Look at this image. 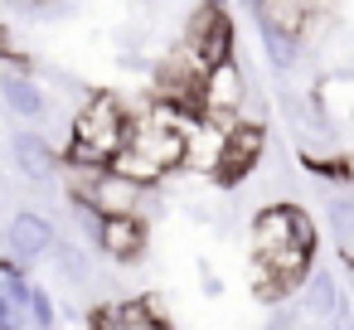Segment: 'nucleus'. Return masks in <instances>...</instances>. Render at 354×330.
Instances as JSON below:
<instances>
[{
	"instance_id": "f257e3e1",
	"label": "nucleus",
	"mask_w": 354,
	"mask_h": 330,
	"mask_svg": "<svg viewBox=\"0 0 354 330\" xmlns=\"http://www.w3.org/2000/svg\"><path fill=\"white\" fill-rule=\"evenodd\" d=\"M136 117L127 112L122 98L112 93H93L68 127V146H64V165L68 170H107L127 146H131Z\"/></svg>"
},
{
	"instance_id": "f03ea898",
	"label": "nucleus",
	"mask_w": 354,
	"mask_h": 330,
	"mask_svg": "<svg viewBox=\"0 0 354 330\" xmlns=\"http://www.w3.org/2000/svg\"><path fill=\"white\" fill-rule=\"evenodd\" d=\"M151 199V190H141L136 180L117 175L112 165L107 170H68V204H83L102 219H117V214H141ZM146 219V214H141Z\"/></svg>"
},
{
	"instance_id": "7ed1b4c3",
	"label": "nucleus",
	"mask_w": 354,
	"mask_h": 330,
	"mask_svg": "<svg viewBox=\"0 0 354 330\" xmlns=\"http://www.w3.org/2000/svg\"><path fill=\"white\" fill-rule=\"evenodd\" d=\"M262 156H267V131H262L257 122L238 117V122L223 131V151H218V165H214V185H218V190H238V185L257 170Z\"/></svg>"
},
{
	"instance_id": "20e7f679",
	"label": "nucleus",
	"mask_w": 354,
	"mask_h": 330,
	"mask_svg": "<svg viewBox=\"0 0 354 330\" xmlns=\"http://www.w3.org/2000/svg\"><path fill=\"white\" fill-rule=\"evenodd\" d=\"M199 102H204V122H214V127L228 131V127L243 117V107H248V78H243V68H238L233 59H228V64H214L209 78H204Z\"/></svg>"
},
{
	"instance_id": "39448f33",
	"label": "nucleus",
	"mask_w": 354,
	"mask_h": 330,
	"mask_svg": "<svg viewBox=\"0 0 354 330\" xmlns=\"http://www.w3.org/2000/svg\"><path fill=\"white\" fill-rule=\"evenodd\" d=\"M185 44H194L204 54V64H228L233 59V20H228V6L218 0H199L189 10V25H185Z\"/></svg>"
},
{
	"instance_id": "423d86ee",
	"label": "nucleus",
	"mask_w": 354,
	"mask_h": 330,
	"mask_svg": "<svg viewBox=\"0 0 354 330\" xmlns=\"http://www.w3.org/2000/svg\"><path fill=\"white\" fill-rule=\"evenodd\" d=\"M88 330H170V320L156 296H127V301H102L88 315Z\"/></svg>"
},
{
	"instance_id": "0eeeda50",
	"label": "nucleus",
	"mask_w": 354,
	"mask_h": 330,
	"mask_svg": "<svg viewBox=\"0 0 354 330\" xmlns=\"http://www.w3.org/2000/svg\"><path fill=\"white\" fill-rule=\"evenodd\" d=\"M6 243H10V257L20 262V267H35L39 257H49L54 253V223L39 214V209H20L15 219H10V233H6Z\"/></svg>"
},
{
	"instance_id": "6e6552de",
	"label": "nucleus",
	"mask_w": 354,
	"mask_h": 330,
	"mask_svg": "<svg viewBox=\"0 0 354 330\" xmlns=\"http://www.w3.org/2000/svg\"><path fill=\"white\" fill-rule=\"evenodd\" d=\"M10 161H15V170H20L25 180H35V185L54 180L59 165H64V156L49 146V136H44L39 127H25V131L10 136Z\"/></svg>"
},
{
	"instance_id": "1a4fd4ad",
	"label": "nucleus",
	"mask_w": 354,
	"mask_h": 330,
	"mask_svg": "<svg viewBox=\"0 0 354 330\" xmlns=\"http://www.w3.org/2000/svg\"><path fill=\"white\" fill-rule=\"evenodd\" d=\"M102 257H112V262H122V267H131V262H141V253H146V219L141 214H117V219H102V233H97V243H93Z\"/></svg>"
},
{
	"instance_id": "9d476101",
	"label": "nucleus",
	"mask_w": 354,
	"mask_h": 330,
	"mask_svg": "<svg viewBox=\"0 0 354 330\" xmlns=\"http://www.w3.org/2000/svg\"><path fill=\"white\" fill-rule=\"evenodd\" d=\"M296 306H301L306 325H335V320H339V311H344V296H339V282H335V272L315 267V272L301 282V291H296Z\"/></svg>"
},
{
	"instance_id": "9b49d317",
	"label": "nucleus",
	"mask_w": 354,
	"mask_h": 330,
	"mask_svg": "<svg viewBox=\"0 0 354 330\" xmlns=\"http://www.w3.org/2000/svg\"><path fill=\"white\" fill-rule=\"evenodd\" d=\"M0 98H6V107L15 117H25L30 127H39L49 117V93L39 88V78L30 68H6L0 73Z\"/></svg>"
},
{
	"instance_id": "f8f14e48",
	"label": "nucleus",
	"mask_w": 354,
	"mask_h": 330,
	"mask_svg": "<svg viewBox=\"0 0 354 330\" xmlns=\"http://www.w3.org/2000/svg\"><path fill=\"white\" fill-rule=\"evenodd\" d=\"M320 219H325V228H330V238H335L339 257L354 267V185L330 190V194H325V204H320Z\"/></svg>"
},
{
	"instance_id": "ddd939ff",
	"label": "nucleus",
	"mask_w": 354,
	"mask_h": 330,
	"mask_svg": "<svg viewBox=\"0 0 354 330\" xmlns=\"http://www.w3.org/2000/svg\"><path fill=\"white\" fill-rule=\"evenodd\" d=\"M257 30H277L286 39L306 35V15H310V0H257Z\"/></svg>"
},
{
	"instance_id": "4468645a",
	"label": "nucleus",
	"mask_w": 354,
	"mask_h": 330,
	"mask_svg": "<svg viewBox=\"0 0 354 330\" xmlns=\"http://www.w3.org/2000/svg\"><path fill=\"white\" fill-rule=\"evenodd\" d=\"M112 170H117V175H127V180H136L141 190H156V185L165 180V170H160L156 161H146V156H141L136 146H127V151H122V156L112 161Z\"/></svg>"
},
{
	"instance_id": "2eb2a0df",
	"label": "nucleus",
	"mask_w": 354,
	"mask_h": 330,
	"mask_svg": "<svg viewBox=\"0 0 354 330\" xmlns=\"http://www.w3.org/2000/svg\"><path fill=\"white\" fill-rule=\"evenodd\" d=\"M257 39H262V54H267V64L277 68V73H291L296 68V59H301V39H286V35H277V30H257Z\"/></svg>"
},
{
	"instance_id": "dca6fc26",
	"label": "nucleus",
	"mask_w": 354,
	"mask_h": 330,
	"mask_svg": "<svg viewBox=\"0 0 354 330\" xmlns=\"http://www.w3.org/2000/svg\"><path fill=\"white\" fill-rule=\"evenodd\" d=\"M49 257L59 262V272H64L68 282H88V253H83V248H78L73 238H59Z\"/></svg>"
},
{
	"instance_id": "f3484780",
	"label": "nucleus",
	"mask_w": 354,
	"mask_h": 330,
	"mask_svg": "<svg viewBox=\"0 0 354 330\" xmlns=\"http://www.w3.org/2000/svg\"><path fill=\"white\" fill-rule=\"evenodd\" d=\"M30 320H35V330H59V306L44 286H35V296H30Z\"/></svg>"
},
{
	"instance_id": "a211bd4d",
	"label": "nucleus",
	"mask_w": 354,
	"mask_h": 330,
	"mask_svg": "<svg viewBox=\"0 0 354 330\" xmlns=\"http://www.w3.org/2000/svg\"><path fill=\"white\" fill-rule=\"evenodd\" d=\"M262 330H306V315H301L296 301H281V306H267Z\"/></svg>"
},
{
	"instance_id": "6ab92c4d",
	"label": "nucleus",
	"mask_w": 354,
	"mask_h": 330,
	"mask_svg": "<svg viewBox=\"0 0 354 330\" xmlns=\"http://www.w3.org/2000/svg\"><path fill=\"white\" fill-rule=\"evenodd\" d=\"M204 296H223V277L204 267Z\"/></svg>"
},
{
	"instance_id": "aec40b11",
	"label": "nucleus",
	"mask_w": 354,
	"mask_h": 330,
	"mask_svg": "<svg viewBox=\"0 0 354 330\" xmlns=\"http://www.w3.org/2000/svg\"><path fill=\"white\" fill-rule=\"evenodd\" d=\"M15 315H25V311H15V301L6 296V286H0V320H15Z\"/></svg>"
},
{
	"instance_id": "412c9836",
	"label": "nucleus",
	"mask_w": 354,
	"mask_h": 330,
	"mask_svg": "<svg viewBox=\"0 0 354 330\" xmlns=\"http://www.w3.org/2000/svg\"><path fill=\"white\" fill-rule=\"evenodd\" d=\"M0 330H25V315H15V320H0Z\"/></svg>"
},
{
	"instance_id": "4be33fe9",
	"label": "nucleus",
	"mask_w": 354,
	"mask_h": 330,
	"mask_svg": "<svg viewBox=\"0 0 354 330\" xmlns=\"http://www.w3.org/2000/svg\"><path fill=\"white\" fill-rule=\"evenodd\" d=\"M238 6H248V10H257V0H238Z\"/></svg>"
}]
</instances>
